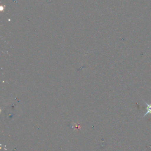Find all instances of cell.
Instances as JSON below:
<instances>
[{"mask_svg":"<svg viewBox=\"0 0 151 151\" xmlns=\"http://www.w3.org/2000/svg\"><path fill=\"white\" fill-rule=\"evenodd\" d=\"M143 102L146 104V113L142 116V118L145 117L146 115L149 114H151V104L150 103H147L146 101H145L143 99Z\"/></svg>","mask_w":151,"mask_h":151,"instance_id":"1","label":"cell"}]
</instances>
